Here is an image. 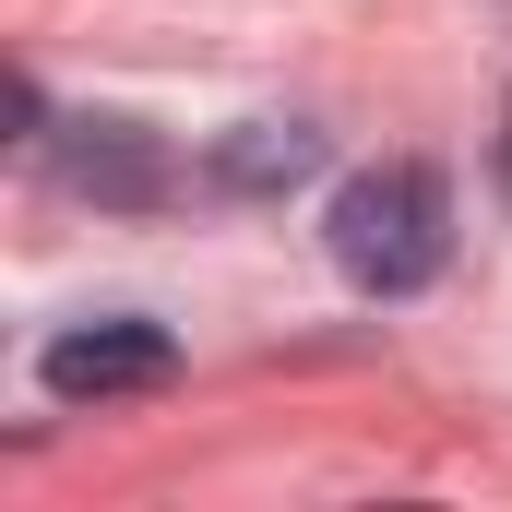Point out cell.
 I'll use <instances>...</instances> for the list:
<instances>
[{
  "label": "cell",
  "instance_id": "cell-2",
  "mask_svg": "<svg viewBox=\"0 0 512 512\" xmlns=\"http://www.w3.org/2000/svg\"><path fill=\"white\" fill-rule=\"evenodd\" d=\"M167 370H179L167 322H72V334H48V358H36V382L60 393V405H108V393H155Z\"/></svg>",
  "mask_w": 512,
  "mask_h": 512
},
{
  "label": "cell",
  "instance_id": "cell-3",
  "mask_svg": "<svg viewBox=\"0 0 512 512\" xmlns=\"http://www.w3.org/2000/svg\"><path fill=\"white\" fill-rule=\"evenodd\" d=\"M72 179H84L96 203H155V191H167L155 143H143L131 120H84V131H72Z\"/></svg>",
  "mask_w": 512,
  "mask_h": 512
},
{
  "label": "cell",
  "instance_id": "cell-4",
  "mask_svg": "<svg viewBox=\"0 0 512 512\" xmlns=\"http://www.w3.org/2000/svg\"><path fill=\"white\" fill-rule=\"evenodd\" d=\"M310 167H322V131L310 120H251L239 143H215V179L227 191H298Z\"/></svg>",
  "mask_w": 512,
  "mask_h": 512
},
{
  "label": "cell",
  "instance_id": "cell-1",
  "mask_svg": "<svg viewBox=\"0 0 512 512\" xmlns=\"http://www.w3.org/2000/svg\"><path fill=\"white\" fill-rule=\"evenodd\" d=\"M334 274L358 286V298H417V286H441V262H453V191H441V167H417V155H393V167H358L346 191H334Z\"/></svg>",
  "mask_w": 512,
  "mask_h": 512
}]
</instances>
